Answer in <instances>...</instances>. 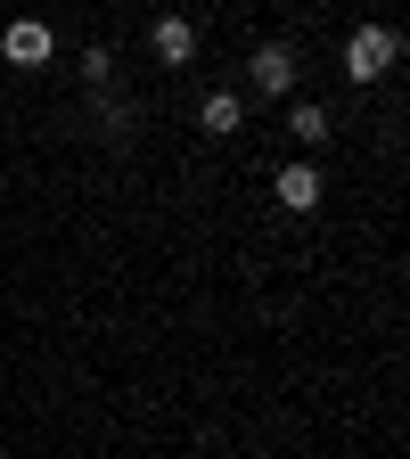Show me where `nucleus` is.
<instances>
[{
    "label": "nucleus",
    "instance_id": "obj_1",
    "mask_svg": "<svg viewBox=\"0 0 410 459\" xmlns=\"http://www.w3.org/2000/svg\"><path fill=\"white\" fill-rule=\"evenodd\" d=\"M394 57H402V41H394L386 25L345 33V74H353V82H378V74H394Z\"/></svg>",
    "mask_w": 410,
    "mask_h": 459
},
{
    "label": "nucleus",
    "instance_id": "obj_2",
    "mask_svg": "<svg viewBox=\"0 0 410 459\" xmlns=\"http://www.w3.org/2000/svg\"><path fill=\"white\" fill-rule=\"evenodd\" d=\"M247 82H255L263 99H296V49H287V41H263V49L247 57Z\"/></svg>",
    "mask_w": 410,
    "mask_h": 459
},
{
    "label": "nucleus",
    "instance_id": "obj_3",
    "mask_svg": "<svg viewBox=\"0 0 410 459\" xmlns=\"http://www.w3.org/2000/svg\"><path fill=\"white\" fill-rule=\"evenodd\" d=\"M49 49H57V41H49L41 17H17L9 33H0V57H9V66H49Z\"/></svg>",
    "mask_w": 410,
    "mask_h": 459
},
{
    "label": "nucleus",
    "instance_id": "obj_4",
    "mask_svg": "<svg viewBox=\"0 0 410 459\" xmlns=\"http://www.w3.org/2000/svg\"><path fill=\"white\" fill-rule=\"evenodd\" d=\"M148 49L164 57V66H189V57H197V25L189 17H156L148 25Z\"/></svg>",
    "mask_w": 410,
    "mask_h": 459
},
{
    "label": "nucleus",
    "instance_id": "obj_5",
    "mask_svg": "<svg viewBox=\"0 0 410 459\" xmlns=\"http://www.w3.org/2000/svg\"><path fill=\"white\" fill-rule=\"evenodd\" d=\"M197 124H205L214 140H239V132H247V99H239V91H205Z\"/></svg>",
    "mask_w": 410,
    "mask_h": 459
},
{
    "label": "nucleus",
    "instance_id": "obj_6",
    "mask_svg": "<svg viewBox=\"0 0 410 459\" xmlns=\"http://www.w3.org/2000/svg\"><path fill=\"white\" fill-rule=\"evenodd\" d=\"M279 205L287 213H312L320 205V172L312 164H279Z\"/></svg>",
    "mask_w": 410,
    "mask_h": 459
},
{
    "label": "nucleus",
    "instance_id": "obj_7",
    "mask_svg": "<svg viewBox=\"0 0 410 459\" xmlns=\"http://www.w3.org/2000/svg\"><path fill=\"white\" fill-rule=\"evenodd\" d=\"M287 132H296L304 148H312V140H328V107H320V99H296V107H287Z\"/></svg>",
    "mask_w": 410,
    "mask_h": 459
}]
</instances>
